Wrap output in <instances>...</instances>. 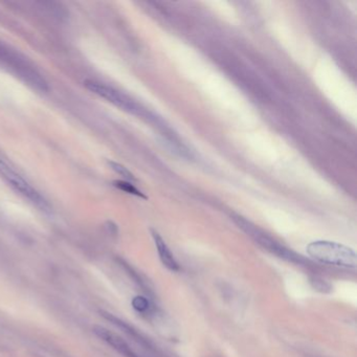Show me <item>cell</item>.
<instances>
[{"label":"cell","instance_id":"6da1fadb","mask_svg":"<svg viewBox=\"0 0 357 357\" xmlns=\"http://www.w3.org/2000/svg\"><path fill=\"white\" fill-rule=\"evenodd\" d=\"M233 220L239 229H241L247 236H250L256 243H258L260 246H262L264 250H266L270 254H273L276 257L292 264L300 265L303 267L311 266V263L307 259L279 243L273 237H270L268 234H266L262 230H260L258 226L253 224L251 221H248L239 215L233 216Z\"/></svg>","mask_w":357,"mask_h":357},{"label":"cell","instance_id":"7a4b0ae2","mask_svg":"<svg viewBox=\"0 0 357 357\" xmlns=\"http://www.w3.org/2000/svg\"><path fill=\"white\" fill-rule=\"evenodd\" d=\"M307 254L316 262L346 268L356 266V254L352 248L331 241H315L308 244Z\"/></svg>","mask_w":357,"mask_h":357},{"label":"cell","instance_id":"3957f363","mask_svg":"<svg viewBox=\"0 0 357 357\" xmlns=\"http://www.w3.org/2000/svg\"><path fill=\"white\" fill-rule=\"evenodd\" d=\"M0 177H2L16 192L22 195L24 198L28 199L42 211L49 210V204L44 199V197H42L41 194L36 189L32 188L22 176H20L2 158H0Z\"/></svg>","mask_w":357,"mask_h":357},{"label":"cell","instance_id":"277c9868","mask_svg":"<svg viewBox=\"0 0 357 357\" xmlns=\"http://www.w3.org/2000/svg\"><path fill=\"white\" fill-rule=\"evenodd\" d=\"M84 86L92 93L99 95L102 99L108 101L118 108H121L122 110L136 115H144L143 109L136 103H134L131 99H129L127 95L123 94L122 92L110 87V86H107L105 84L92 80H86L84 82Z\"/></svg>","mask_w":357,"mask_h":357},{"label":"cell","instance_id":"5b68a950","mask_svg":"<svg viewBox=\"0 0 357 357\" xmlns=\"http://www.w3.org/2000/svg\"><path fill=\"white\" fill-rule=\"evenodd\" d=\"M92 332L95 337L105 342L112 347L115 351H117L121 355L124 357H139L132 349L128 343L123 340L120 335H117L116 333L108 330L105 327L102 326H93L92 327Z\"/></svg>","mask_w":357,"mask_h":357},{"label":"cell","instance_id":"8992f818","mask_svg":"<svg viewBox=\"0 0 357 357\" xmlns=\"http://www.w3.org/2000/svg\"><path fill=\"white\" fill-rule=\"evenodd\" d=\"M101 313V316L107 320L108 322H110L112 325H114L115 327L117 328H120L121 330H123L126 334H128L130 338H132L134 341H136L140 346H144V347H146L148 350L150 351H152L154 350V347H153V345L151 344L147 339H145L142 334H140L138 331H136L132 326H130V325L124 321H122L121 319H118L116 317H114L113 315H111V313L109 312H106V311H100Z\"/></svg>","mask_w":357,"mask_h":357},{"label":"cell","instance_id":"52a82bcc","mask_svg":"<svg viewBox=\"0 0 357 357\" xmlns=\"http://www.w3.org/2000/svg\"><path fill=\"white\" fill-rule=\"evenodd\" d=\"M152 237L162 265L171 270V272H179L180 266L176 261L174 255L170 251L167 243L162 239V237L155 231H152Z\"/></svg>","mask_w":357,"mask_h":357},{"label":"cell","instance_id":"ba28073f","mask_svg":"<svg viewBox=\"0 0 357 357\" xmlns=\"http://www.w3.org/2000/svg\"><path fill=\"white\" fill-rule=\"evenodd\" d=\"M131 304L133 309L136 310L138 313H142V315H147V313H150L153 309L152 303H151V301L148 298L144 296L134 297Z\"/></svg>","mask_w":357,"mask_h":357},{"label":"cell","instance_id":"9c48e42d","mask_svg":"<svg viewBox=\"0 0 357 357\" xmlns=\"http://www.w3.org/2000/svg\"><path fill=\"white\" fill-rule=\"evenodd\" d=\"M117 262H118V264H120V265L126 270V273L130 276V278H131L139 287H142L143 290H145L146 292H148V294H149L150 290L147 289V285H146V283H145V281L142 279V277H140V276L138 275V273H136L135 270H134L131 266H130L128 263H126V262L124 261V260L117 259Z\"/></svg>","mask_w":357,"mask_h":357},{"label":"cell","instance_id":"30bf717a","mask_svg":"<svg viewBox=\"0 0 357 357\" xmlns=\"http://www.w3.org/2000/svg\"><path fill=\"white\" fill-rule=\"evenodd\" d=\"M108 165H109V167L112 171H114L116 174L121 175L126 181H134L135 180V177L132 173L130 172L126 167H124L123 165L118 164V162H115V161H108Z\"/></svg>","mask_w":357,"mask_h":357},{"label":"cell","instance_id":"8fae6325","mask_svg":"<svg viewBox=\"0 0 357 357\" xmlns=\"http://www.w3.org/2000/svg\"><path fill=\"white\" fill-rule=\"evenodd\" d=\"M115 187L118 188L120 190L122 191H125L129 194H132V195H135V196H138V197H142V198H147L145 195L140 192L139 190H137L133 185H131V183L128 182V181H115Z\"/></svg>","mask_w":357,"mask_h":357},{"label":"cell","instance_id":"7c38bea8","mask_svg":"<svg viewBox=\"0 0 357 357\" xmlns=\"http://www.w3.org/2000/svg\"><path fill=\"white\" fill-rule=\"evenodd\" d=\"M310 282H311L313 288L321 291V292H325V294H327V292H331V290H332V286L329 283H327L325 280L319 279L317 277L311 279Z\"/></svg>","mask_w":357,"mask_h":357}]
</instances>
